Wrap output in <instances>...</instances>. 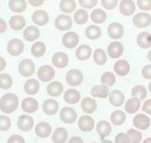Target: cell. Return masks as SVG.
Wrapping results in <instances>:
<instances>
[{"label": "cell", "mask_w": 151, "mask_h": 143, "mask_svg": "<svg viewBox=\"0 0 151 143\" xmlns=\"http://www.w3.org/2000/svg\"><path fill=\"white\" fill-rule=\"evenodd\" d=\"M18 105V97L14 93L5 94L0 98V110L5 114H11L15 111Z\"/></svg>", "instance_id": "1"}, {"label": "cell", "mask_w": 151, "mask_h": 143, "mask_svg": "<svg viewBox=\"0 0 151 143\" xmlns=\"http://www.w3.org/2000/svg\"><path fill=\"white\" fill-rule=\"evenodd\" d=\"M66 82L71 86H77L83 83L84 76L79 69H71L67 73L65 76Z\"/></svg>", "instance_id": "2"}, {"label": "cell", "mask_w": 151, "mask_h": 143, "mask_svg": "<svg viewBox=\"0 0 151 143\" xmlns=\"http://www.w3.org/2000/svg\"><path fill=\"white\" fill-rule=\"evenodd\" d=\"M35 70H36V66L31 59H24L19 63V73L24 77H29L32 76L34 74Z\"/></svg>", "instance_id": "3"}, {"label": "cell", "mask_w": 151, "mask_h": 143, "mask_svg": "<svg viewBox=\"0 0 151 143\" xmlns=\"http://www.w3.org/2000/svg\"><path fill=\"white\" fill-rule=\"evenodd\" d=\"M38 78L42 82H50L54 79L55 76V71L52 66L43 65L38 70Z\"/></svg>", "instance_id": "4"}, {"label": "cell", "mask_w": 151, "mask_h": 143, "mask_svg": "<svg viewBox=\"0 0 151 143\" xmlns=\"http://www.w3.org/2000/svg\"><path fill=\"white\" fill-rule=\"evenodd\" d=\"M73 20L70 16L67 14L58 15L55 20V26L57 29L60 31L69 30L72 27Z\"/></svg>", "instance_id": "5"}, {"label": "cell", "mask_w": 151, "mask_h": 143, "mask_svg": "<svg viewBox=\"0 0 151 143\" xmlns=\"http://www.w3.org/2000/svg\"><path fill=\"white\" fill-rule=\"evenodd\" d=\"M132 22L138 28L147 27L151 24V15L147 12H140L134 16Z\"/></svg>", "instance_id": "6"}, {"label": "cell", "mask_w": 151, "mask_h": 143, "mask_svg": "<svg viewBox=\"0 0 151 143\" xmlns=\"http://www.w3.org/2000/svg\"><path fill=\"white\" fill-rule=\"evenodd\" d=\"M24 44L19 39H13L8 43L7 51L12 56H18L24 52Z\"/></svg>", "instance_id": "7"}, {"label": "cell", "mask_w": 151, "mask_h": 143, "mask_svg": "<svg viewBox=\"0 0 151 143\" xmlns=\"http://www.w3.org/2000/svg\"><path fill=\"white\" fill-rule=\"evenodd\" d=\"M79 42L78 34L73 31H69L62 37V43L64 47L67 48H74L77 46Z\"/></svg>", "instance_id": "8"}, {"label": "cell", "mask_w": 151, "mask_h": 143, "mask_svg": "<svg viewBox=\"0 0 151 143\" xmlns=\"http://www.w3.org/2000/svg\"><path fill=\"white\" fill-rule=\"evenodd\" d=\"M60 119L65 124H73L77 118V114L73 108L64 107L60 111Z\"/></svg>", "instance_id": "9"}, {"label": "cell", "mask_w": 151, "mask_h": 143, "mask_svg": "<svg viewBox=\"0 0 151 143\" xmlns=\"http://www.w3.org/2000/svg\"><path fill=\"white\" fill-rule=\"evenodd\" d=\"M124 52L123 46L120 42H113L107 47V53L110 58L116 59L122 56Z\"/></svg>", "instance_id": "10"}, {"label": "cell", "mask_w": 151, "mask_h": 143, "mask_svg": "<svg viewBox=\"0 0 151 143\" xmlns=\"http://www.w3.org/2000/svg\"><path fill=\"white\" fill-rule=\"evenodd\" d=\"M107 33L110 38L113 40L122 38L124 34L123 26L118 22L111 23L107 28Z\"/></svg>", "instance_id": "11"}, {"label": "cell", "mask_w": 151, "mask_h": 143, "mask_svg": "<svg viewBox=\"0 0 151 143\" xmlns=\"http://www.w3.org/2000/svg\"><path fill=\"white\" fill-rule=\"evenodd\" d=\"M52 64L55 67L59 69L65 68L69 64V58L66 53L63 52H56L52 56Z\"/></svg>", "instance_id": "12"}, {"label": "cell", "mask_w": 151, "mask_h": 143, "mask_svg": "<svg viewBox=\"0 0 151 143\" xmlns=\"http://www.w3.org/2000/svg\"><path fill=\"white\" fill-rule=\"evenodd\" d=\"M133 124L134 127L141 130H145L150 126V119L144 114H138L133 118Z\"/></svg>", "instance_id": "13"}, {"label": "cell", "mask_w": 151, "mask_h": 143, "mask_svg": "<svg viewBox=\"0 0 151 143\" xmlns=\"http://www.w3.org/2000/svg\"><path fill=\"white\" fill-rule=\"evenodd\" d=\"M136 10V5L133 0H122L119 3V12L124 16H131Z\"/></svg>", "instance_id": "14"}, {"label": "cell", "mask_w": 151, "mask_h": 143, "mask_svg": "<svg viewBox=\"0 0 151 143\" xmlns=\"http://www.w3.org/2000/svg\"><path fill=\"white\" fill-rule=\"evenodd\" d=\"M78 126L81 131L91 132L94 127V121L90 116L83 115L79 119Z\"/></svg>", "instance_id": "15"}, {"label": "cell", "mask_w": 151, "mask_h": 143, "mask_svg": "<svg viewBox=\"0 0 151 143\" xmlns=\"http://www.w3.org/2000/svg\"><path fill=\"white\" fill-rule=\"evenodd\" d=\"M32 21L37 26H45L49 21V15L48 12L44 10H37L33 12Z\"/></svg>", "instance_id": "16"}, {"label": "cell", "mask_w": 151, "mask_h": 143, "mask_svg": "<svg viewBox=\"0 0 151 143\" xmlns=\"http://www.w3.org/2000/svg\"><path fill=\"white\" fill-rule=\"evenodd\" d=\"M34 125V121L32 117L29 115H22L18 118L17 126L21 131H30Z\"/></svg>", "instance_id": "17"}, {"label": "cell", "mask_w": 151, "mask_h": 143, "mask_svg": "<svg viewBox=\"0 0 151 143\" xmlns=\"http://www.w3.org/2000/svg\"><path fill=\"white\" fill-rule=\"evenodd\" d=\"M21 108L26 113H35L39 108V102L34 98H26L22 101Z\"/></svg>", "instance_id": "18"}, {"label": "cell", "mask_w": 151, "mask_h": 143, "mask_svg": "<svg viewBox=\"0 0 151 143\" xmlns=\"http://www.w3.org/2000/svg\"><path fill=\"white\" fill-rule=\"evenodd\" d=\"M59 109V105L57 101L52 98L46 99L42 104V110L45 114L49 116H53L57 114Z\"/></svg>", "instance_id": "19"}, {"label": "cell", "mask_w": 151, "mask_h": 143, "mask_svg": "<svg viewBox=\"0 0 151 143\" xmlns=\"http://www.w3.org/2000/svg\"><path fill=\"white\" fill-rule=\"evenodd\" d=\"M125 95L120 90H113L109 95V101L114 107H120L125 102Z\"/></svg>", "instance_id": "20"}, {"label": "cell", "mask_w": 151, "mask_h": 143, "mask_svg": "<svg viewBox=\"0 0 151 143\" xmlns=\"http://www.w3.org/2000/svg\"><path fill=\"white\" fill-rule=\"evenodd\" d=\"M46 91L51 97H58L64 92V86L59 81L52 82L47 86Z\"/></svg>", "instance_id": "21"}, {"label": "cell", "mask_w": 151, "mask_h": 143, "mask_svg": "<svg viewBox=\"0 0 151 143\" xmlns=\"http://www.w3.org/2000/svg\"><path fill=\"white\" fill-rule=\"evenodd\" d=\"M114 71L119 76H126L130 72V64L125 60L117 61L114 64Z\"/></svg>", "instance_id": "22"}, {"label": "cell", "mask_w": 151, "mask_h": 143, "mask_svg": "<svg viewBox=\"0 0 151 143\" xmlns=\"http://www.w3.org/2000/svg\"><path fill=\"white\" fill-rule=\"evenodd\" d=\"M52 127L49 124L46 122H40L36 125L35 128L36 136L40 138H47L52 133Z\"/></svg>", "instance_id": "23"}, {"label": "cell", "mask_w": 151, "mask_h": 143, "mask_svg": "<svg viewBox=\"0 0 151 143\" xmlns=\"http://www.w3.org/2000/svg\"><path fill=\"white\" fill-rule=\"evenodd\" d=\"M97 107V102L96 101L90 98V97H86L82 100L81 102V108L86 114H92L96 110Z\"/></svg>", "instance_id": "24"}, {"label": "cell", "mask_w": 151, "mask_h": 143, "mask_svg": "<svg viewBox=\"0 0 151 143\" xmlns=\"http://www.w3.org/2000/svg\"><path fill=\"white\" fill-rule=\"evenodd\" d=\"M137 43L138 46L143 49H147L151 47V33L144 31L137 36Z\"/></svg>", "instance_id": "25"}, {"label": "cell", "mask_w": 151, "mask_h": 143, "mask_svg": "<svg viewBox=\"0 0 151 143\" xmlns=\"http://www.w3.org/2000/svg\"><path fill=\"white\" fill-rule=\"evenodd\" d=\"M40 30L36 26H29L24 30L23 36L27 42H33L40 37Z\"/></svg>", "instance_id": "26"}, {"label": "cell", "mask_w": 151, "mask_h": 143, "mask_svg": "<svg viewBox=\"0 0 151 143\" xmlns=\"http://www.w3.org/2000/svg\"><path fill=\"white\" fill-rule=\"evenodd\" d=\"M81 94L79 91L74 89H69L64 92V99L67 103L74 105L80 101Z\"/></svg>", "instance_id": "27"}, {"label": "cell", "mask_w": 151, "mask_h": 143, "mask_svg": "<svg viewBox=\"0 0 151 143\" xmlns=\"http://www.w3.org/2000/svg\"><path fill=\"white\" fill-rule=\"evenodd\" d=\"M40 84L36 79H29L24 84V91L28 95H36L40 91Z\"/></svg>", "instance_id": "28"}, {"label": "cell", "mask_w": 151, "mask_h": 143, "mask_svg": "<svg viewBox=\"0 0 151 143\" xmlns=\"http://www.w3.org/2000/svg\"><path fill=\"white\" fill-rule=\"evenodd\" d=\"M91 95H92V97L105 98L110 95V90L108 86L106 85H96L91 90Z\"/></svg>", "instance_id": "29"}, {"label": "cell", "mask_w": 151, "mask_h": 143, "mask_svg": "<svg viewBox=\"0 0 151 143\" xmlns=\"http://www.w3.org/2000/svg\"><path fill=\"white\" fill-rule=\"evenodd\" d=\"M9 25L14 30H21L26 26V20L23 16L14 15L9 20Z\"/></svg>", "instance_id": "30"}, {"label": "cell", "mask_w": 151, "mask_h": 143, "mask_svg": "<svg viewBox=\"0 0 151 143\" xmlns=\"http://www.w3.org/2000/svg\"><path fill=\"white\" fill-rule=\"evenodd\" d=\"M9 7L14 13H22L27 9L26 0H9Z\"/></svg>", "instance_id": "31"}, {"label": "cell", "mask_w": 151, "mask_h": 143, "mask_svg": "<svg viewBox=\"0 0 151 143\" xmlns=\"http://www.w3.org/2000/svg\"><path fill=\"white\" fill-rule=\"evenodd\" d=\"M92 50L91 48L88 45H81L78 47L76 51V56L79 60L86 61L91 57Z\"/></svg>", "instance_id": "32"}, {"label": "cell", "mask_w": 151, "mask_h": 143, "mask_svg": "<svg viewBox=\"0 0 151 143\" xmlns=\"http://www.w3.org/2000/svg\"><path fill=\"white\" fill-rule=\"evenodd\" d=\"M68 139V132L63 127L57 128L52 135L54 143H65Z\"/></svg>", "instance_id": "33"}, {"label": "cell", "mask_w": 151, "mask_h": 143, "mask_svg": "<svg viewBox=\"0 0 151 143\" xmlns=\"http://www.w3.org/2000/svg\"><path fill=\"white\" fill-rule=\"evenodd\" d=\"M111 131L112 126L108 121H101L97 124V133L102 138L108 136Z\"/></svg>", "instance_id": "34"}, {"label": "cell", "mask_w": 151, "mask_h": 143, "mask_svg": "<svg viewBox=\"0 0 151 143\" xmlns=\"http://www.w3.org/2000/svg\"><path fill=\"white\" fill-rule=\"evenodd\" d=\"M91 20L93 23L96 24H103L106 20V13L101 9H96L91 12Z\"/></svg>", "instance_id": "35"}, {"label": "cell", "mask_w": 151, "mask_h": 143, "mask_svg": "<svg viewBox=\"0 0 151 143\" xmlns=\"http://www.w3.org/2000/svg\"><path fill=\"white\" fill-rule=\"evenodd\" d=\"M141 107V101L137 98H129L125 105V110L127 113L133 114L139 110Z\"/></svg>", "instance_id": "36"}, {"label": "cell", "mask_w": 151, "mask_h": 143, "mask_svg": "<svg viewBox=\"0 0 151 143\" xmlns=\"http://www.w3.org/2000/svg\"><path fill=\"white\" fill-rule=\"evenodd\" d=\"M85 34L88 39L95 40L99 38L101 35V29L97 25H90L86 29Z\"/></svg>", "instance_id": "37"}, {"label": "cell", "mask_w": 151, "mask_h": 143, "mask_svg": "<svg viewBox=\"0 0 151 143\" xmlns=\"http://www.w3.org/2000/svg\"><path fill=\"white\" fill-rule=\"evenodd\" d=\"M46 52V46L42 42L34 43L31 47V53L36 58H40L45 55Z\"/></svg>", "instance_id": "38"}, {"label": "cell", "mask_w": 151, "mask_h": 143, "mask_svg": "<svg viewBox=\"0 0 151 143\" xmlns=\"http://www.w3.org/2000/svg\"><path fill=\"white\" fill-rule=\"evenodd\" d=\"M59 7L62 12L70 14L74 12L76 8V4L74 0H60Z\"/></svg>", "instance_id": "39"}, {"label": "cell", "mask_w": 151, "mask_h": 143, "mask_svg": "<svg viewBox=\"0 0 151 143\" xmlns=\"http://www.w3.org/2000/svg\"><path fill=\"white\" fill-rule=\"evenodd\" d=\"M125 112H123L121 110H114L110 115V121L113 124L116 126H120L125 121Z\"/></svg>", "instance_id": "40"}, {"label": "cell", "mask_w": 151, "mask_h": 143, "mask_svg": "<svg viewBox=\"0 0 151 143\" xmlns=\"http://www.w3.org/2000/svg\"><path fill=\"white\" fill-rule=\"evenodd\" d=\"M93 59L98 65H104L106 64L107 61L106 52L102 48H97L93 53Z\"/></svg>", "instance_id": "41"}, {"label": "cell", "mask_w": 151, "mask_h": 143, "mask_svg": "<svg viewBox=\"0 0 151 143\" xmlns=\"http://www.w3.org/2000/svg\"><path fill=\"white\" fill-rule=\"evenodd\" d=\"M132 95L134 98H138L140 101L144 100L147 95V89L144 86L141 85H137L134 86L132 90Z\"/></svg>", "instance_id": "42"}, {"label": "cell", "mask_w": 151, "mask_h": 143, "mask_svg": "<svg viewBox=\"0 0 151 143\" xmlns=\"http://www.w3.org/2000/svg\"><path fill=\"white\" fill-rule=\"evenodd\" d=\"M73 18L75 23L79 24V25H83L88 20V14L84 9H78L74 13Z\"/></svg>", "instance_id": "43"}, {"label": "cell", "mask_w": 151, "mask_h": 143, "mask_svg": "<svg viewBox=\"0 0 151 143\" xmlns=\"http://www.w3.org/2000/svg\"><path fill=\"white\" fill-rule=\"evenodd\" d=\"M13 85V79L8 74H0V88L2 90H9Z\"/></svg>", "instance_id": "44"}, {"label": "cell", "mask_w": 151, "mask_h": 143, "mask_svg": "<svg viewBox=\"0 0 151 143\" xmlns=\"http://www.w3.org/2000/svg\"><path fill=\"white\" fill-rule=\"evenodd\" d=\"M101 82L103 85L107 86H113L116 83V77L112 72L106 71L102 74L101 77Z\"/></svg>", "instance_id": "45"}, {"label": "cell", "mask_w": 151, "mask_h": 143, "mask_svg": "<svg viewBox=\"0 0 151 143\" xmlns=\"http://www.w3.org/2000/svg\"><path fill=\"white\" fill-rule=\"evenodd\" d=\"M127 134L130 137L132 143H139L142 139V134L141 132L137 131L134 129H130L128 130Z\"/></svg>", "instance_id": "46"}, {"label": "cell", "mask_w": 151, "mask_h": 143, "mask_svg": "<svg viewBox=\"0 0 151 143\" xmlns=\"http://www.w3.org/2000/svg\"><path fill=\"white\" fill-rule=\"evenodd\" d=\"M12 126L11 119L7 116H0V131H6Z\"/></svg>", "instance_id": "47"}, {"label": "cell", "mask_w": 151, "mask_h": 143, "mask_svg": "<svg viewBox=\"0 0 151 143\" xmlns=\"http://www.w3.org/2000/svg\"><path fill=\"white\" fill-rule=\"evenodd\" d=\"M119 0H101V5L106 10H113L117 6Z\"/></svg>", "instance_id": "48"}, {"label": "cell", "mask_w": 151, "mask_h": 143, "mask_svg": "<svg viewBox=\"0 0 151 143\" xmlns=\"http://www.w3.org/2000/svg\"><path fill=\"white\" fill-rule=\"evenodd\" d=\"M80 6L87 9H91L94 8L98 4V0H79Z\"/></svg>", "instance_id": "49"}, {"label": "cell", "mask_w": 151, "mask_h": 143, "mask_svg": "<svg viewBox=\"0 0 151 143\" xmlns=\"http://www.w3.org/2000/svg\"><path fill=\"white\" fill-rule=\"evenodd\" d=\"M137 5L142 11L149 12L151 10V0H137Z\"/></svg>", "instance_id": "50"}, {"label": "cell", "mask_w": 151, "mask_h": 143, "mask_svg": "<svg viewBox=\"0 0 151 143\" xmlns=\"http://www.w3.org/2000/svg\"><path fill=\"white\" fill-rule=\"evenodd\" d=\"M115 143H131L129 135L124 133H119L115 138Z\"/></svg>", "instance_id": "51"}, {"label": "cell", "mask_w": 151, "mask_h": 143, "mask_svg": "<svg viewBox=\"0 0 151 143\" xmlns=\"http://www.w3.org/2000/svg\"><path fill=\"white\" fill-rule=\"evenodd\" d=\"M143 77L146 79H151V64L144 66L141 71Z\"/></svg>", "instance_id": "52"}, {"label": "cell", "mask_w": 151, "mask_h": 143, "mask_svg": "<svg viewBox=\"0 0 151 143\" xmlns=\"http://www.w3.org/2000/svg\"><path fill=\"white\" fill-rule=\"evenodd\" d=\"M7 143H26L25 139L19 135H12L8 139Z\"/></svg>", "instance_id": "53"}, {"label": "cell", "mask_w": 151, "mask_h": 143, "mask_svg": "<svg viewBox=\"0 0 151 143\" xmlns=\"http://www.w3.org/2000/svg\"><path fill=\"white\" fill-rule=\"evenodd\" d=\"M142 110L148 114H151V98L147 99L142 106Z\"/></svg>", "instance_id": "54"}, {"label": "cell", "mask_w": 151, "mask_h": 143, "mask_svg": "<svg viewBox=\"0 0 151 143\" xmlns=\"http://www.w3.org/2000/svg\"><path fill=\"white\" fill-rule=\"evenodd\" d=\"M45 0H28L29 5L33 7H40L44 3Z\"/></svg>", "instance_id": "55"}, {"label": "cell", "mask_w": 151, "mask_h": 143, "mask_svg": "<svg viewBox=\"0 0 151 143\" xmlns=\"http://www.w3.org/2000/svg\"><path fill=\"white\" fill-rule=\"evenodd\" d=\"M6 30H7V24L4 20L0 18V33L5 32Z\"/></svg>", "instance_id": "56"}, {"label": "cell", "mask_w": 151, "mask_h": 143, "mask_svg": "<svg viewBox=\"0 0 151 143\" xmlns=\"http://www.w3.org/2000/svg\"><path fill=\"white\" fill-rule=\"evenodd\" d=\"M68 143H84V142L79 136H74L69 140Z\"/></svg>", "instance_id": "57"}, {"label": "cell", "mask_w": 151, "mask_h": 143, "mask_svg": "<svg viewBox=\"0 0 151 143\" xmlns=\"http://www.w3.org/2000/svg\"><path fill=\"white\" fill-rule=\"evenodd\" d=\"M5 67H6V61L4 59V58L0 56V72L3 71Z\"/></svg>", "instance_id": "58"}, {"label": "cell", "mask_w": 151, "mask_h": 143, "mask_svg": "<svg viewBox=\"0 0 151 143\" xmlns=\"http://www.w3.org/2000/svg\"><path fill=\"white\" fill-rule=\"evenodd\" d=\"M143 143H151V137L150 138H147L146 139H144Z\"/></svg>", "instance_id": "59"}, {"label": "cell", "mask_w": 151, "mask_h": 143, "mask_svg": "<svg viewBox=\"0 0 151 143\" xmlns=\"http://www.w3.org/2000/svg\"><path fill=\"white\" fill-rule=\"evenodd\" d=\"M147 58H148V60L151 62V49L149 51V52H148V54H147Z\"/></svg>", "instance_id": "60"}, {"label": "cell", "mask_w": 151, "mask_h": 143, "mask_svg": "<svg viewBox=\"0 0 151 143\" xmlns=\"http://www.w3.org/2000/svg\"><path fill=\"white\" fill-rule=\"evenodd\" d=\"M102 143H113V142L110 141V140H103Z\"/></svg>", "instance_id": "61"}, {"label": "cell", "mask_w": 151, "mask_h": 143, "mask_svg": "<svg viewBox=\"0 0 151 143\" xmlns=\"http://www.w3.org/2000/svg\"><path fill=\"white\" fill-rule=\"evenodd\" d=\"M148 90H149L150 92L151 93V82L149 83V85H148Z\"/></svg>", "instance_id": "62"}, {"label": "cell", "mask_w": 151, "mask_h": 143, "mask_svg": "<svg viewBox=\"0 0 151 143\" xmlns=\"http://www.w3.org/2000/svg\"><path fill=\"white\" fill-rule=\"evenodd\" d=\"M92 143H98V142H92Z\"/></svg>", "instance_id": "63"}, {"label": "cell", "mask_w": 151, "mask_h": 143, "mask_svg": "<svg viewBox=\"0 0 151 143\" xmlns=\"http://www.w3.org/2000/svg\"><path fill=\"white\" fill-rule=\"evenodd\" d=\"M0 8H1V5H0Z\"/></svg>", "instance_id": "64"}]
</instances>
